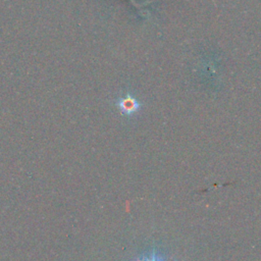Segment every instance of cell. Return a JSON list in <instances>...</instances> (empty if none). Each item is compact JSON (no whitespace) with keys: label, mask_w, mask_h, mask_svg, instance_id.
<instances>
[{"label":"cell","mask_w":261,"mask_h":261,"mask_svg":"<svg viewBox=\"0 0 261 261\" xmlns=\"http://www.w3.org/2000/svg\"><path fill=\"white\" fill-rule=\"evenodd\" d=\"M116 105L124 115H132L141 108V103L130 94H126L124 97L118 99Z\"/></svg>","instance_id":"1"},{"label":"cell","mask_w":261,"mask_h":261,"mask_svg":"<svg viewBox=\"0 0 261 261\" xmlns=\"http://www.w3.org/2000/svg\"><path fill=\"white\" fill-rule=\"evenodd\" d=\"M137 261H164V260L160 257V255H158V253L155 250H153L148 255L144 256L143 258L138 259Z\"/></svg>","instance_id":"2"}]
</instances>
